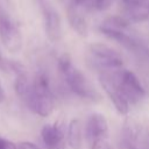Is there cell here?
<instances>
[{"instance_id": "obj_21", "label": "cell", "mask_w": 149, "mask_h": 149, "mask_svg": "<svg viewBox=\"0 0 149 149\" xmlns=\"http://www.w3.org/2000/svg\"><path fill=\"white\" fill-rule=\"evenodd\" d=\"M147 54H148V56H149V51H147Z\"/></svg>"}, {"instance_id": "obj_14", "label": "cell", "mask_w": 149, "mask_h": 149, "mask_svg": "<svg viewBox=\"0 0 149 149\" xmlns=\"http://www.w3.org/2000/svg\"><path fill=\"white\" fill-rule=\"evenodd\" d=\"M130 21L122 14L120 15H111L108 17H106L100 26L107 27V28H113V29H120V30H125L126 28H128L130 26Z\"/></svg>"}, {"instance_id": "obj_8", "label": "cell", "mask_w": 149, "mask_h": 149, "mask_svg": "<svg viewBox=\"0 0 149 149\" xmlns=\"http://www.w3.org/2000/svg\"><path fill=\"white\" fill-rule=\"evenodd\" d=\"M84 137L88 146L98 140L108 139V122L104 114L94 112L88 115L84 127Z\"/></svg>"}, {"instance_id": "obj_11", "label": "cell", "mask_w": 149, "mask_h": 149, "mask_svg": "<svg viewBox=\"0 0 149 149\" xmlns=\"http://www.w3.org/2000/svg\"><path fill=\"white\" fill-rule=\"evenodd\" d=\"M66 19H68L69 26L79 36L86 37L88 35V23L81 9L69 3L66 7Z\"/></svg>"}, {"instance_id": "obj_13", "label": "cell", "mask_w": 149, "mask_h": 149, "mask_svg": "<svg viewBox=\"0 0 149 149\" xmlns=\"http://www.w3.org/2000/svg\"><path fill=\"white\" fill-rule=\"evenodd\" d=\"M14 87H15L16 94L21 99H23L26 101V99L29 95V92H30V88H31V84L29 83L28 76H27V73L24 72L23 69L16 72V78H15Z\"/></svg>"}, {"instance_id": "obj_4", "label": "cell", "mask_w": 149, "mask_h": 149, "mask_svg": "<svg viewBox=\"0 0 149 149\" xmlns=\"http://www.w3.org/2000/svg\"><path fill=\"white\" fill-rule=\"evenodd\" d=\"M115 79L121 94L129 105H136L146 97V90L133 71L127 69L115 70Z\"/></svg>"}, {"instance_id": "obj_20", "label": "cell", "mask_w": 149, "mask_h": 149, "mask_svg": "<svg viewBox=\"0 0 149 149\" xmlns=\"http://www.w3.org/2000/svg\"><path fill=\"white\" fill-rule=\"evenodd\" d=\"M3 99H5V93H3V90H2V86L0 83V102L3 101Z\"/></svg>"}, {"instance_id": "obj_10", "label": "cell", "mask_w": 149, "mask_h": 149, "mask_svg": "<svg viewBox=\"0 0 149 149\" xmlns=\"http://www.w3.org/2000/svg\"><path fill=\"white\" fill-rule=\"evenodd\" d=\"M99 31L105 35L107 38L115 41L116 43H119L120 45H122L125 49L129 50V51H139L141 50V45L140 43L130 35H128L127 33H125V30H120V29H113V28H107L104 26H99Z\"/></svg>"}, {"instance_id": "obj_16", "label": "cell", "mask_w": 149, "mask_h": 149, "mask_svg": "<svg viewBox=\"0 0 149 149\" xmlns=\"http://www.w3.org/2000/svg\"><path fill=\"white\" fill-rule=\"evenodd\" d=\"M70 3L81 10H92L93 0H70Z\"/></svg>"}, {"instance_id": "obj_2", "label": "cell", "mask_w": 149, "mask_h": 149, "mask_svg": "<svg viewBox=\"0 0 149 149\" xmlns=\"http://www.w3.org/2000/svg\"><path fill=\"white\" fill-rule=\"evenodd\" d=\"M61 74L63 76L68 87L72 93L81 99H86L90 101H99L100 94L94 87V85L90 81V79L73 64L61 70Z\"/></svg>"}, {"instance_id": "obj_7", "label": "cell", "mask_w": 149, "mask_h": 149, "mask_svg": "<svg viewBox=\"0 0 149 149\" xmlns=\"http://www.w3.org/2000/svg\"><path fill=\"white\" fill-rule=\"evenodd\" d=\"M40 6L43 13L44 29L48 40L52 43L58 42L62 37V20L59 13L48 0H40Z\"/></svg>"}, {"instance_id": "obj_19", "label": "cell", "mask_w": 149, "mask_h": 149, "mask_svg": "<svg viewBox=\"0 0 149 149\" xmlns=\"http://www.w3.org/2000/svg\"><path fill=\"white\" fill-rule=\"evenodd\" d=\"M121 2L123 5V7H130V6L146 3V0H121Z\"/></svg>"}, {"instance_id": "obj_5", "label": "cell", "mask_w": 149, "mask_h": 149, "mask_svg": "<svg viewBox=\"0 0 149 149\" xmlns=\"http://www.w3.org/2000/svg\"><path fill=\"white\" fill-rule=\"evenodd\" d=\"M99 83L102 87L104 92L108 97L109 101L113 104L115 111L120 115H127L129 112V102L126 100V98L121 94L116 79H115V70L112 71H100L99 73Z\"/></svg>"}, {"instance_id": "obj_6", "label": "cell", "mask_w": 149, "mask_h": 149, "mask_svg": "<svg viewBox=\"0 0 149 149\" xmlns=\"http://www.w3.org/2000/svg\"><path fill=\"white\" fill-rule=\"evenodd\" d=\"M0 40L3 47L12 54L22 49L23 38L17 24L3 10H0Z\"/></svg>"}, {"instance_id": "obj_12", "label": "cell", "mask_w": 149, "mask_h": 149, "mask_svg": "<svg viewBox=\"0 0 149 149\" xmlns=\"http://www.w3.org/2000/svg\"><path fill=\"white\" fill-rule=\"evenodd\" d=\"M84 130L80 120L73 119L70 121L66 129V142L71 149H81L83 148Z\"/></svg>"}, {"instance_id": "obj_9", "label": "cell", "mask_w": 149, "mask_h": 149, "mask_svg": "<svg viewBox=\"0 0 149 149\" xmlns=\"http://www.w3.org/2000/svg\"><path fill=\"white\" fill-rule=\"evenodd\" d=\"M41 137L45 149H65L66 148V134L64 126L58 121L54 123H47L41 129Z\"/></svg>"}, {"instance_id": "obj_1", "label": "cell", "mask_w": 149, "mask_h": 149, "mask_svg": "<svg viewBox=\"0 0 149 149\" xmlns=\"http://www.w3.org/2000/svg\"><path fill=\"white\" fill-rule=\"evenodd\" d=\"M26 102L38 116L47 118L54 112V95L50 88L49 77L45 72L41 71L35 76Z\"/></svg>"}, {"instance_id": "obj_18", "label": "cell", "mask_w": 149, "mask_h": 149, "mask_svg": "<svg viewBox=\"0 0 149 149\" xmlns=\"http://www.w3.org/2000/svg\"><path fill=\"white\" fill-rule=\"evenodd\" d=\"M0 149H16V146L10 141L0 137Z\"/></svg>"}, {"instance_id": "obj_17", "label": "cell", "mask_w": 149, "mask_h": 149, "mask_svg": "<svg viewBox=\"0 0 149 149\" xmlns=\"http://www.w3.org/2000/svg\"><path fill=\"white\" fill-rule=\"evenodd\" d=\"M16 149H40L35 143L33 142H29V141H23V142H20L16 147Z\"/></svg>"}, {"instance_id": "obj_15", "label": "cell", "mask_w": 149, "mask_h": 149, "mask_svg": "<svg viewBox=\"0 0 149 149\" xmlns=\"http://www.w3.org/2000/svg\"><path fill=\"white\" fill-rule=\"evenodd\" d=\"M113 0H93L92 3V10L95 12H105L108 8H111Z\"/></svg>"}, {"instance_id": "obj_3", "label": "cell", "mask_w": 149, "mask_h": 149, "mask_svg": "<svg viewBox=\"0 0 149 149\" xmlns=\"http://www.w3.org/2000/svg\"><path fill=\"white\" fill-rule=\"evenodd\" d=\"M88 52L91 56V62L100 71L119 70L123 66L121 54L105 43L97 42L90 44Z\"/></svg>"}]
</instances>
